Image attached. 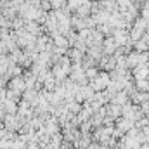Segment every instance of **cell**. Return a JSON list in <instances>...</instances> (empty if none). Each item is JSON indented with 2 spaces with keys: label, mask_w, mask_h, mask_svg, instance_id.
Returning a JSON list of instances; mask_svg holds the SVG:
<instances>
[{
  "label": "cell",
  "mask_w": 149,
  "mask_h": 149,
  "mask_svg": "<svg viewBox=\"0 0 149 149\" xmlns=\"http://www.w3.org/2000/svg\"><path fill=\"white\" fill-rule=\"evenodd\" d=\"M104 47H106V49H104V52H106V54H113V52H114V49H116L118 45L114 43V40H113V38H106V40H104Z\"/></svg>",
  "instance_id": "obj_2"
},
{
  "label": "cell",
  "mask_w": 149,
  "mask_h": 149,
  "mask_svg": "<svg viewBox=\"0 0 149 149\" xmlns=\"http://www.w3.org/2000/svg\"><path fill=\"white\" fill-rule=\"evenodd\" d=\"M61 43H63V45H68V42H66L64 38H57V45H61Z\"/></svg>",
  "instance_id": "obj_4"
},
{
  "label": "cell",
  "mask_w": 149,
  "mask_h": 149,
  "mask_svg": "<svg viewBox=\"0 0 149 149\" xmlns=\"http://www.w3.org/2000/svg\"><path fill=\"white\" fill-rule=\"evenodd\" d=\"M135 50H137V54H142V52H148L149 50V45L141 38L139 42H135Z\"/></svg>",
  "instance_id": "obj_3"
},
{
  "label": "cell",
  "mask_w": 149,
  "mask_h": 149,
  "mask_svg": "<svg viewBox=\"0 0 149 149\" xmlns=\"http://www.w3.org/2000/svg\"><path fill=\"white\" fill-rule=\"evenodd\" d=\"M134 74H135L137 81H141V80H146V78L149 76V66L142 64V66H137V68H134Z\"/></svg>",
  "instance_id": "obj_1"
}]
</instances>
